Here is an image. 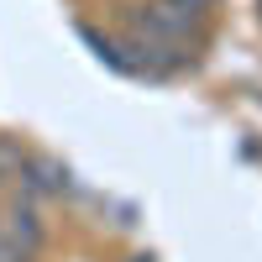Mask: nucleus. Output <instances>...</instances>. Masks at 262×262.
I'll use <instances>...</instances> for the list:
<instances>
[{
	"mask_svg": "<svg viewBox=\"0 0 262 262\" xmlns=\"http://www.w3.org/2000/svg\"><path fill=\"white\" fill-rule=\"evenodd\" d=\"M210 6H215V0H168V11H179V16H189V21H200Z\"/></svg>",
	"mask_w": 262,
	"mask_h": 262,
	"instance_id": "nucleus-1",
	"label": "nucleus"
}]
</instances>
